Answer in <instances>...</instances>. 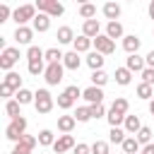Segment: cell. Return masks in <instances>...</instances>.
Listing matches in <instances>:
<instances>
[{
  "label": "cell",
  "mask_w": 154,
  "mask_h": 154,
  "mask_svg": "<svg viewBox=\"0 0 154 154\" xmlns=\"http://www.w3.org/2000/svg\"><path fill=\"white\" fill-rule=\"evenodd\" d=\"M26 125H29V123H26V118H24V116H19V118L10 120V125L5 128V137H7V140H12V142H19V140L26 135V132H24V130H26Z\"/></svg>",
  "instance_id": "obj_1"
},
{
  "label": "cell",
  "mask_w": 154,
  "mask_h": 154,
  "mask_svg": "<svg viewBox=\"0 0 154 154\" xmlns=\"http://www.w3.org/2000/svg\"><path fill=\"white\" fill-rule=\"evenodd\" d=\"M34 5H36V10H38V12L48 14L51 19H53V17H60V14L65 12L63 2H58V0H36Z\"/></svg>",
  "instance_id": "obj_2"
},
{
  "label": "cell",
  "mask_w": 154,
  "mask_h": 154,
  "mask_svg": "<svg viewBox=\"0 0 154 154\" xmlns=\"http://www.w3.org/2000/svg\"><path fill=\"white\" fill-rule=\"evenodd\" d=\"M36 17V5H19L12 12V19L17 22V26H26V22H34Z\"/></svg>",
  "instance_id": "obj_3"
},
{
  "label": "cell",
  "mask_w": 154,
  "mask_h": 154,
  "mask_svg": "<svg viewBox=\"0 0 154 154\" xmlns=\"http://www.w3.org/2000/svg\"><path fill=\"white\" fill-rule=\"evenodd\" d=\"M34 106H36V111H38L41 116L51 113V111H53V96H51V91H48V89H38V91H36V99H34Z\"/></svg>",
  "instance_id": "obj_4"
},
{
  "label": "cell",
  "mask_w": 154,
  "mask_h": 154,
  "mask_svg": "<svg viewBox=\"0 0 154 154\" xmlns=\"http://www.w3.org/2000/svg\"><path fill=\"white\" fill-rule=\"evenodd\" d=\"M63 72H65V65H63V63H51V65H46V72H43L46 84L55 87L58 82H63Z\"/></svg>",
  "instance_id": "obj_5"
},
{
  "label": "cell",
  "mask_w": 154,
  "mask_h": 154,
  "mask_svg": "<svg viewBox=\"0 0 154 154\" xmlns=\"http://www.w3.org/2000/svg\"><path fill=\"white\" fill-rule=\"evenodd\" d=\"M17 60H19V48L7 46V48L0 53V67H2L5 72H12V67L17 65Z\"/></svg>",
  "instance_id": "obj_6"
},
{
  "label": "cell",
  "mask_w": 154,
  "mask_h": 154,
  "mask_svg": "<svg viewBox=\"0 0 154 154\" xmlns=\"http://www.w3.org/2000/svg\"><path fill=\"white\" fill-rule=\"evenodd\" d=\"M94 48H96L101 55H111V53L116 51V41H111L106 34H101V36L94 38Z\"/></svg>",
  "instance_id": "obj_7"
},
{
  "label": "cell",
  "mask_w": 154,
  "mask_h": 154,
  "mask_svg": "<svg viewBox=\"0 0 154 154\" xmlns=\"http://www.w3.org/2000/svg\"><path fill=\"white\" fill-rule=\"evenodd\" d=\"M77 144H75V137L72 135H60L58 140H55V144H53V152L55 154H65V152H70V149H75Z\"/></svg>",
  "instance_id": "obj_8"
},
{
  "label": "cell",
  "mask_w": 154,
  "mask_h": 154,
  "mask_svg": "<svg viewBox=\"0 0 154 154\" xmlns=\"http://www.w3.org/2000/svg\"><path fill=\"white\" fill-rule=\"evenodd\" d=\"M31 38H34V29H29V26H17L14 29V41L19 46H31Z\"/></svg>",
  "instance_id": "obj_9"
},
{
  "label": "cell",
  "mask_w": 154,
  "mask_h": 154,
  "mask_svg": "<svg viewBox=\"0 0 154 154\" xmlns=\"http://www.w3.org/2000/svg\"><path fill=\"white\" fill-rule=\"evenodd\" d=\"M82 99H84L89 106H94V103H103V91H101L99 87H87L84 94H82Z\"/></svg>",
  "instance_id": "obj_10"
},
{
  "label": "cell",
  "mask_w": 154,
  "mask_h": 154,
  "mask_svg": "<svg viewBox=\"0 0 154 154\" xmlns=\"http://www.w3.org/2000/svg\"><path fill=\"white\" fill-rule=\"evenodd\" d=\"M82 34L87 36V38H96V36H101V24H99V19H89V22H84L82 24Z\"/></svg>",
  "instance_id": "obj_11"
},
{
  "label": "cell",
  "mask_w": 154,
  "mask_h": 154,
  "mask_svg": "<svg viewBox=\"0 0 154 154\" xmlns=\"http://www.w3.org/2000/svg\"><path fill=\"white\" fill-rule=\"evenodd\" d=\"M140 46H142V41H140V36H135V34H128V36L123 38V51H125L128 55H135V53L140 51Z\"/></svg>",
  "instance_id": "obj_12"
},
{
  "label": "cell",
  "mask_w": 154,
  "mask_h": 154,
  "mask_svg": "<svg viewBox=\"0 0 154 154\" xmlns=\"http://www.w3.org/2000/svg\"><path fill=\"white\" fill-rule=\"evenodd\" d=\"M123 130L128 132V135H137L140 130H142V123H140V116H125V123H123Z\"/></svg>",
  "instance_id": "obj_13"
},
{
  "label": "cell",
  "mask_w": 154,
  "mask_h": 154,
  "mask_svg": "<svg viewBox=\"0 0 154 154\" xmlns=\"http://www.w3.org/2000/svg\"><path fill=\"white\" fill-rule=\"evenodd\" d=\"M34 31H38V34H46L48 29H51V17L48 14H43V12H38L36 17H34V26H31Z\"/></svg>",
  "instance_id": "obj_14"
},
{
  "label": "cell",
  "mask_w": 154,
  "mask_h": 154,
  "mask_svg": "<svg viewBox=\"0 0 154 154\" xmlns=\"http://www.w3.org/2000/svg\"><path fill=\"white\" fill-rule=\"evenodd\" d=\"M125 67H128L130 72H140V75H142V70L147 67V63H144V58H140V55L135 53V55H128V60H125Z\"/></svg>",
  "instance_id": "obj_15"
},
{
  "label": "cell",
  "mask_w": 154,
  "mask_h": 154,
  "mask_svg": "<svg viewBox=\"0 0 154 154\" xmlns=\"http://www.w3.org/2000/svg\"><path fill=\"white\" fill-rule=\"evenodd\" d=\"M103 60H106V58H103L99 51H89V53H87V65L91 67V72L101 70V67H103Z\"/></svg>",
  "instance_id": "obj_16"
},
{
  "label": "cell",
  "mask_w": 154,
  "mask_h": 154,
  "mask_svg": "<svg viewBox=\"0 0 154 154\" xmlns=\"http://www.w3.org/2000/svg\"><path fill=\"white\" fill-rule=\"evenodd\" d=\"M120 147H123V154H140V152H142V144H140L137 137H132V135H128Z\"/></svg>",
  "instance_id": "obj_17"
},
{
  "label": "cell",
  "mask_w": 154,
  "mask_h": 154,
  "mask_svg": "<svg viewBox=\"0 0 154 154\" xmlns=\"http://www.w3.org/2000/svg\"><path fill=\"white\" fill-rule=\"evenodd\" d=\"M101 12H103V17H106V19L118 22V17H120V5H118V2H106V5L101 7Z\"/></svg>",
  "instance_id": "obj_18"
},
{
  "label": "cell",
  "mask_w": 154,
  "mask_h": 154,
  "mask_svg": "<svg viewBox=\"0 0 154 154\" xmlns=\"http://www.w3.org/2000/svg\"><path fill=\"white\" fill-rule=\"evenodd\" d=\"M106 36H108L111 41H116V38H125V34H123V24H120V22H108V24H106Z\"/></svg>",
  "instance_id": "obj_19"
},
{
  "label": "cell",
  "mask_w": 154,
  "mask_h": 154,
  "mask_svg": "<svg viewBox=\"0 0 154 154\" xmlns=\"http://www.w3.org/2000/svg\"><path fill=\"white\" fill-rule=\"evenodd\" d=\"M63 65H65V70H79V65H82V58H79V53H75V51L65 53V58H63Z\"/></svg>",
  "instance_id": "obj_20"
},
{
  "label": "cell",
  "mask_w": 154,
  "mask_h": 154,
  "mask_svg": "<svg viewBox=\"0 0 154 154\" xmlns=\"http://www.w3.org/2000/svg\"><path fill=\"white\" fill-rule=\"evenodd\" d=\"M75 125H77L75 116H60V118H58V130H60L63 135H70Z\"/></svg>",
  "instance_id": "obj_21"
},
{
  "label": "cell",
  "mask_w": 154,
  "mask_h": 154,
  "mask_svg": "<svg viewBox=\"0 0 154 154\" xmlns=\"http://www.w3.org/2000/svg\"><path fill=\"white\" fill-rule=\"evenodd\" d=\"M55 38H58V43H75V31H72V26H60L58 34H55Z\"/></svg>",
  "instance_id": "obj_22"
},
{
  "label": "cell",
  "mask_w": 154,
  "mask_h": 154,
  "mask_svg": "<svg viewBox=\"0 0 154 154\" xmlns=\"http://www.w3.org/2000/svg\"><path fill=\"white\" fill-rule=\"evenodd\" d=\"M72 46H75V53H87V51L94 46V41H91V38H87L84 34H79V36L75 38V43H72Z\"/></svg>",
  "instance_id": "obj_23"
},
{
  "label": "cell",
  "mask_w": 154,
  "mask_h": 154,
  "mask_svg": "<svg viewBox=\"0 0 154 154\" xmlns=\"http://www.w3.org/2000/svg\"><path fill=\"white\" fill-rule=\"evenodd\" d=\"M26 60H29V63H41V60H46V51H41L38 46H29V48H26Z\"/></svg>",
  "instance_id": "obj_24"
},
{
  "label": "cell",
  "mask_w": 154,
  "mask_h": 154,
  "mask_svg": "<svg viewBox=\"0 0 154 154\" xmlns=\"http://www.w3.org/2000/svg\"><path fill=\"white\" fill-rule=\"evenodd\" d=\"M116 82H118L120 87H128V84L132 82V72H130L128 67H116Z\"/></svg>",
  "instance_id": "obj_25"
},
{
  "label": "cell",
  "mask_w": 154,
  "mask_h": 154,
  "mask_svg": "<svg viewBox=\"0 0 154 154\" xmlns=\"http://www.w3.org/2000/svg\"><path fill=\"white\" fill-rule=\"evenodd\" d=\"M2 84H7L10 89L19 91V89H22V77H19V72H7L5 79H2Z\"/></svg>",
  "instance_id": "obj_26"
},
{
  "label": "cell",
  "mask_w": 154,
  "mask_h": 154,
  "mask_svg": "<svg viewBox=\"0 0 154 154\" xmlns=\"http://www.w3.org/2000/svg\"><path fill=\"white\" fill-rule=\"evenodd\" d=\"M14 99H17L22 106H26V103H34V99H36V91H29L26 87H22V89L14 94Z\"/></svg>",
  "instance_id": "obj_27"
},
{
  "label": "cell",
  "mask_w": 154,
  "mask_h": 154,
  "mask_svg": "<svg viewBox=\"0 0 154 154\" xmlns=\"http://www.w3.org/2000/svg\"><path fill=\"white\" fill-rule=\"evenodd\" d=\"M79 17H82L84 22L94 19V17H96V5H91V2H82V5H79Z\"/></svg>",
  "instance_id": "obj_28"
},
{
  "label": "cell",
  "mask_w": 154,
  "mask_h": 154,
  "mask_svg": "<svg viewBox=\"0 0 154 154\" xmlns=\"http://www.w3.org/2000/svg\"><path fill=\"white\" fill-rule=\"evenodd\" d=\"M135 91H137V96H140V99H144V101H152V99H154V89H152V84L140 82Z\"/></svg>",
  "instance_id": "obj_29"
},
{
  "label": "cell",
  "mask_w": 154,
  "mask_h": 154,
  "mask_svg": "<svg viewBox=\"0 0 154 154\" xmlns=\"http://www.w3.org/2000/svg\"><path fill=\"white\" fill-rule=\"evenodd\" d=\"M128 108H130V103H128V99H123V96H116L113 103H111V111L123 113V116H128Z\"/></svg>",
  "instance_id": "obj_30"
},
{
  "label": "cell",
  "mask_w": 154,
  "mask_h": 154,
  "mask_svg": "<svg viewBox=\"0 0 154 154\" xmlns=\"http://www.w3.org/2000/svg\"><path fill=\"white\" fill-rule=\"evenodd\" d=\"M19 106H22V103H19L17 99H10V101L5 103V113L10 116V120H14V118H19V116H22V113H19Z\"/></svg>",
  "instance_id": "obj_31"
},
{
  "label": "cell",
  "mask_w": 154,
  "mask_h": 154,
  "mask_svg": "<svg viewBox=\"0 0 154 154\" xmlns=\"http://www.w3.org/2000/svg\"><path fill=\"white\" fill-rule=\"evenodd\" d=\"M36 137H38V144H43V147H53V144H55V135H53V130H48V128L41 130Z\"/></svg>",
  "instance_id": "obj_32"
},
{
  "label": "cell",
  "mask_w": 154,
  "mask_h": 154,
  "mask_svg": "<svg viewBox=\"0 0 154 154\" xmlns=\"http://www.w3.org/2000/svg\"><path fill=\"white\" fill-rule=\"evenodd\" d=\"M125 137H128V132L123 128H111V132H108V142H113V144H123Z\"/></svg>",
  "instance_id": "obj_33"
},
{
  "label": "cell",
  "mask_w": 154,
  "mask_h": 154,
  "mask_svg": "<svg viewBox=\"0 0 154 154\" xmlns=\"http://www.w3.org/2000/svg\"><path fill=\"white\" fill-rule=\"evenodd\" d=\"M63 58H65V53H63L60 48H48V51H46V65H51V63H63Z\"/></svg>",
  "instance_id": "obj_34"
},
{
  "label": "cell",
  "mask_w": 154,
  "mask_h": 154,
  "mask_svg": "<svg viewBox=\"0 0 154 154\" xmlns=\"http://www.w3.org/2000/svg\"><path fill=\"white\" fill-rule=\"evenodd\" d=\"M106 118H108V125H111V128H120V125L125 123V116H123V113H116V111H111V108H108Z\"/></svg>",
  "instance_id": "obj_35"
},
{
  "label": "cell",
  "mask_w": 154,
  "mask_h": 154,
  "mask_svg": "<svg viewBox=\"0 0 154 154\" xmlns=\"http://www.w3.org/2000/svg\"><path fill=\"white\" fill-rule=\"evenodd\" d=\"M106 82H108V75H106L103 70H96V72H91V87H99V89H101Z\"/></svg>",
  "instance_id": "obj_36"
},
{
  "label": "cell",
  "mask_w": 154,
  "mask_h": 154,
  "mask_svg": "<svg viewBox=\"0 0 154 154\" xmlns=\"http://www.w3.org/2000/svg\"><path fill=\"white\" fill-rule=\"evenodd\" d=\"M75 120H77V123H87V120H91V111H89V106H77V111H75Z\"/></svg>",
  "instance_id": "obj_37"
},
{
  "label": "cell",
  "mask_w": 154,
  "mask_h": 154,
  "mask_svg": "<svg viewBox=\"0 0 154 154\" xmlns=\"http://www.w3.org/2000/svg\"><path fill=\"white\" fill-rule=\"evenodd\" d=\"M75 106V99L67 94V91H63L60 96H58V108H63V111H67V108H72Z\"/></svg>",
  "instance_id": "obj_38"
},
{
  "label": "cell",
  "mask_w": 154,
  "mask_h": 154,
  "mask_svg": "<svg viewBox=\"0 0 154 154\" xmlns=\"http://www.w3.org/2000/svg\"><path fill=\"white\" fill-rule=\"evenodd\" d=\"M135 137H137V142H140V144H144V147H147V144H152V130H149L147 125H142V130H140Z\"/></svg>",
  "instance_id": "obj_39"
},
{
  "label": "cell",
  "mask_w": 154,
  "mask_h": 154,
  "mask_svg": "<svg viewBox=\"0 0 154 154\" xmlns=\"http://www.w3.org/2000/svg\"><path fill=\"white\" fill-rule=\"evenodd\" d=\"M91 154H111V152H108V142L96 140V142L91 144Z\"/></svg>",
  "instance_id": "obj_40"
},
{
  "label": "cell",
  "mask_w": 154,
  "mask_h": 154,
  "mask_svg": "<svg viewBox=\"0 0 154 154\" xmlns=\"http://www.w3.org/2000/svg\"><path fill=\"white\" fill-rule=\"evenodd\" d=\"M43 72H46V65H43V60H41V63H29V75L38 77V75H43Z\"/></svg>",
  "instance_id": "obj_41"
},
{
  "label": "cell",
  "mask_w": 154,
  "mask_h": 154,
  "mask_svg": "<svg viewBox=\"0 0 154 154\" xmlns=\"http://www.w3.org/2000/svg\"><path fill=\"white\" fill-rule=\"evenodd\" d=\"M89 111H91V118H103L106 116V106L103 103H94V106H89Z\"/></svg>",
  "instance_id": "obj_42"
},
{
  "label": "cell",
  "mask_w": 154,
  "mask_h": 154,
  "mask_svg": "<svg viewBox=\"0 0 154 154\" xmlns=\"http://www.w3.org/2000/svg\"><path fill=\"white\" fill-rule=\"evenodd\" d=\"M142 82L144 84H154V67H144L142 70Z\"/></svg>",
  "instance_id": "obj_43"
},
{
  "label": "cell",
  "mask_w": 154,
  "mask_h": 154,
  "mask_svg": "<svg viewBox=\"0 0 154 154\" xmlns=\"http://www.w3.org/2000/svg\"><path fill=\"white\" fill-rule=\"evenodd\" d=\"M14 94H17L14 89H10L7 84H0V96H2V99H7V101H10V99H12Z\"/></svg>",
  "instance_id": "obj_44"
},
{
  "label": "cell",
  "mask_w": 154,
  "mask_h": 154,
  "mask_svg": "<svg viewBox=\"0 0 154 154\" xmlns=\"http://www.w3.org/2000/svg\"><path fill=\"white\" fill-rule=\"evenodd\" d=\"M72 154H91V147H89V144H84V142H79V144L72 149Z\"/></svg>",
  "instance_id": "obj_45"
},
{
  "label": "cell",
  "mask_w": 154,
  "mask_h": 154,
  "mask_svg": "<svg viewBox=\"0 0 154 154\" xmlns=\"http://www.w3.org/2000/svg\"><path fill=\"white\" fill-rule=\"evenodd\" d=\"M10 154H31V149H29L26 144H22V142H17V144H14V149H12Z\"/></svg>",
  "instance_id": "obj_46"
},
{
  "label": "cell",
  "mask_w": 154,
  "mask_h": 154,
  "mask_svg": "<svg viewBox=\"0 0 154 154\" xmlns=\"http://www.w3.org/2000/svg\"><path fill=\"white\" fill-rule=\"evenodd\" d=\"M7 17H10V7L0 5V22H7Z\"/></svg>",
  "instance_id": "obj_47"
},
{
  "label": "cell",
  "mask_w": 154,
  "mask_h": 154,
  "mask_svg": "<svg viewBox=\"0 0 154 154\" xmlns=\"http://www.w3.org/2000/svg\"><path fill=\"white\" fill-rule=\"evenodd\" d=\"M144 63H147V67H154V51H149L144 55Z\"/></svg>",
  "instance_id": "obj_48"
},
{
  "label": "cell",
  "mask_w": 154,
  "mask_h": 154,
  "mask_svg": "<svg viewBox=\"0 0 154 154\" xmlns=\"http://www.w3.org/2000/svg\"><path fill=\"white\" fill-rule=\"evenodd\" d=\"M140 154H154V144H147V147H142V152Z\"/></svg>",
  "instance_id": "obj_49"
},
{
  "label": "cell",
  "mask_w": 154,
  "mask_h": 154,
  "mask_svg": "<svg viewBox=\"0 0 154 154\" xmlns=\"http://www.w3.org/2000/svg\"><path fill=\"white\" fill-rule=\"evenodd\" d=\"M147 12H149V17H152V19H154V0H152V2H149V7H147Z\"/></svg>",
  "instance_id": "obj_50"
},
{
  "label": "cell",
  "mask_w": 154,
  "mask_h": 154,
  "mask_svg": "<svg viewBox=\"0 0 154 154\" xmlns=\"http://www.w3.org/2000/svg\"><path fill=\"white\" fill-rule=\"evenodd\" d=\"M152 111H154V99L149 101V113H152Z\"/></svg>",
  "instance_id": "obj_51"
},
{
  "label": "cell",
  "mask_w": 154,
  "mask_h": 154,
  "mask_svg": "<svg viewBox=\"0 0 154 154\" xmlns=\"http://www.w3.org/2000/svg\"><path fill=\"white\" fill-rule=\"evenodd\" d=\"M152 116H154V111H152Z\"/></svg>",
  "instance_id": "obj_52"
}]
</instances>
